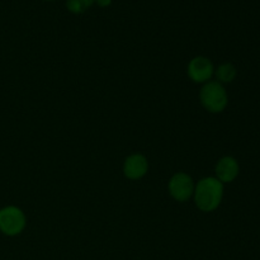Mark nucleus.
<instances>
[{"label":"nucleus","mask_w":260,"mask_h":260,"mask_svg":"<svg viewBox=\"0 0 260 260\" xmlns=\"http://www.w3.org/2000/svg\"><path fill=\"white\" fill-rule=\"evenodd\" d=\"M94 4L99 5L101 8H107L112 4V0H94Z\"/></svg>","instance_id":"9d476101"},{"label":"nucleus","mask_w":260,"mask_h":260,"mask_svg":"<svg viewBox=\"0 0 260 260\" xmlns=\"http://www.w3.org/2000/svg\"><path fill=\"white\" fill-rule=\"evenodd\" d=\"M236 75H238V69L234 63L222 62L217 68H215V75L213 76L216 78V81L225 85V84L233 83L236 79Z\"/></svg>","instance_id":"6e6552de"},{"label":"nucleus","mask_w":260,"mask_h":260,"mask_svg":"<svg viewBox=\"0 0 260 260\" xmlns=\"http://www.w3.org/2000/svg\"><path fill=\"white\" fill-rule=\"evenodd\" d=\"M200 103L208 113H222L229 106V94L225 85L216 80L203 84L200 90Z\"/></svg>","instance_id":"f03ea898"},{"label":"nucleus","mask_w":260,"mask_h":260,"mask_svg":"<svg viewBox=\"0 0 260 260\" xmlns=\"http://www.w3.org/2000/svg\"><path fill=\"white\" fill-rule=\"evenodd\" d=\"M225 185L215 177H205L196 183L193 201L201 212L211 213L217 210L223 200Z\"/></svg>","instance_id":"f257e3e1"},{"label":"nucleus","mask_w":260,"mask_h":260,"mask_svg":"<svg viewBox=\"0 0 260 260\" xmlns=\"http://www.w3.org/2000/svg\"><path fill=\"white\" fill-rule=\"evenodd\" d=\"M187 75L190 81L203 85L212 80L215 75V65L207 56H194L187 65Z\"/></svg>","instance_id":"39448f33"},{"label":"nucleus","mask_w":260,"mask_h":260,"mask_svg":"<svg viewBox=\"0 0 260 260\" xmlns=\"http://www.w3.org/2000/svg\"><path fill=\"white\" fill-rule=\"evenodd\" d=\"M47 2H52V0H47Z\"/></svg>","instance_id":"9b49d317"},{"label":"nucleus","mask_w":260,"mask_h":260,"mask_svg":"<svg viewBox=\"0 0 260 260\" xmlns=\"http://www.w3.org/2000/svg\"><path fill=\"white\" fill-rule=\"evenodd\" d=\"M150 162L146 155L141 152H134L124 159L122 172L128 180H140L149 173Z\"/></svg>","instance_id":"423d86ee"},{"label":"nucleus","mask_w":260,"mask_h":260,"mask_svg":"<svg viewBox=\"0 0 260 260\" xmlns=\"http://www.w3.org/2000/svg\"><path fill=\"white\" fill-rule=\"evenodd\" d=\"M94 4V0H66V8L73 14H81Z\"/></svg>","instance_id":"1a4fd4ad"},{"label":"nucleus","mask_w":260,"mask_h":260,"mask_svg":"<svg viewBox=\"0 0 260 260\" xmlns=\"http://www.w3.org/2000/svg\"><path fill=\"white\" fill-rule=\"evenodd\" d=\"M196 182L190 174L185 172H177L168 182V192L174 201L180 203L188 202L193 198Z\"/></svg>","instance_id":"20e7f679"},{"label":"nucleus","mask_w":260,"mask_h":260,"mask_svg":"<svg viewBox=\"0 0 260 260\" xmlns=\"http://www.w3.org/2000/svg\"><path fill=\"white\" fill-rule=\"evenodd\" d=\"M27 228V216L18 206L0 208V233L8 238L20 235Z\"/></svg>","instance_id":"7ed1b4c3"},{"label":"nucleus","mask_w":260,"mask_h":260,"mask_svg":"<svg viewBox=\"0 0 260 260\" xmlns=\"http://www.w3.org/2000/svg\"><path fill=\"white\" fill-rule=\"evenodd\" d=\"M240 174V164L238 159L231 155H226L218 159L215 165V178H217L223 185L233 183Z\"/></svg>","instance_id":"0eeeda50"}]
</instances>
